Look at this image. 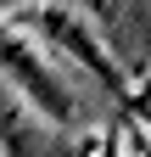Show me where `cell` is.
<instances>
[{"label":"cell","instance_id":"cell-1","mask_svg":"<svg viewBox=\"0 0 151 157\" xmlns=\"http://www.w3.org/2000/svg\"><path fill=\"white\" fill-rule=\"evenodd\" d=\"M23 23H34V28H39L45 39H56V45H62L67 56H79V62H84L90 73H95V78H101L106 90H118V95H129V84H123V73L112 67V56L101 51V39L90 34V28H84V23H79L73 11H62V6H34V11H23Z\"/></svg>","mask_w":151,"mask_h":157},{"label":"cell","instance_id":"cell-2","mask_svg":"<svg viewBox=\"0 0 151 157\" xmlns=\"http://www.w3.org/2000/svg\"><path fill=\"white\" fill-rule=\"evenodd\" d=\"M0 67H6L17 84H23L28 95H34V107H39L45 118H56V124H73L79 118V107H73V95L62 90V78H50L45 73V62L34 56L28 45H17V39H6V28H0Z\"/></svg>","mask_w":151,"mask_h":157}]
</instances>
